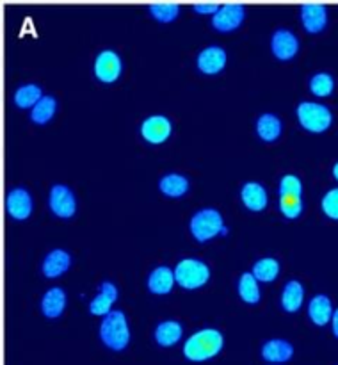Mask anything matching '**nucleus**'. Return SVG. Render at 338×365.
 I'll return each mask as SVG.
<instances>
[{"instance_id": "obj_23", "label": "nucleus", "mask_w": 338, "mask_h": 365, "mask_svg": "<svg viewBox=\"0 0 338 365\" xmlns=\"http://www.w3.org/2000/svg\"><path fill=\"white\" fill-rule=\"evenodd\" d=\"M302 299H305V287L301 285V282L290 280L285 284L283 291H281L280 303L283 307V310L294 314L301 309Z\"/></svg>"}, {"instance_id": "obj_26", "label": "nucleus", "mask_w": 338, "mask_h": 365, "mask_svg": "<svg viewBox=\"0 0 338 365\" xmlns=\"http://www.w3.org/2000/svg\"><path fill=\"white\" fill-rule=\"evenodd\" d=\"M43 96L45 95L38 84H23L14 91V103L20 109H32Z\"/></svg>"}, {"instance_id": "obj_8", "label": "nucleus", "mask_w": 338, "mask_h": 365, "mask_svg": "<svg viewBox=\"0 0 338 365\" xmlns=\"http://www.w3.org/2000/svg\"><path fill=\"white\" fill-rule=\"evenodd\" d=\"M123 70V63L121 57L117 56L114 50H102L95 59V77L98 81L110 84V82L117 81Z\"/></svg>"}, {"instance_id": "obj_5", "label": "nucleus", "mask_w": 338, "mask_h": 365, "mask_svg": "<svg viewBox=\"0 0 338 365\" xmlns=\"http://www.w3.org/2000/svg\"><path fill=\"white\" fill-rule=\"evenodd\" d=\"M173 271L176 284L189 291L203 287L210 278V267L198 259H181Z\"/></svg>"}, {"instance_id": "obj_28", "label": "nucleus", "mask_w": 338, "mask_h": 365, "mask_svg": "<svg viewBox=\"0 0 338 365\" xmlns=\"http://www.w3.org/2000/svg\"><path fill=\"white\" fill-rule=\"evenodd\" d=\"M251 273L258 282H273L280 274V262L273 257H263L253 264Z\"/></svg>"}, {"instance_id": "obj_27", "label": "nucleus", "mask_w": 338, "mask_h": 365, "mask_svg": "<svg viewBox=\"0 0 338 365\" xmlns=\"http://www.w3.org/2000/svg\"><path fill=\"white\" fill-rule=\"evenodd\" d=\"M57 110V100L52 95H45L31 109V120L38 125L48 123Z\"/></svg>"}, {"instance_id": "obj_2", "label": "nucleus", "mask_w": 338, "mask_h": 365, "mask_svg": "<svg viewBox=\"0 0 338 365\" xmlns=\"http://www.w3.org/2000/svg\"><path fill=\"white\" fill-rule=\"evenodd\" d=\"M100 339L112 351H123L130 342V328L121 310H112L100 323Z\"/></svg>"}, {"instance_id": "obj_34", "label": "nucleus", "mask_w": 338, "mask_h": 365, "mask_svg": "<svg viewBox=\"0 0 338 365\" xmlns=\"http://www.w3.org/2000/svg\"><path fill=\"white\" fill-rule=\"evenodd\" d=\"M219 4L216 2H196L194 6H192V9L196 11L198 14H216L217 11H219Z\"/></svg>"}, {"instance_id": "obj_12", "label": "nucleus", "mask_w": 338, "mask_h": 365, "mask_svg": "<svg viewBox=\"0 0 338 365\" xmlns=\"http://www.w3.org/2000/svg\"><path fill=\"white\" fill-rule=\"evenodd\" d=\"M301 21L305 31L310 34H317V32L324 31L327 25V9L326 6L317 2L302 4L301 6Z\"/></svg>"}, {"instance_id": "obj_25", "label": "nucleus", "mask_w": 338, "mask_h": 365, "mask_svg": "<svg viewBox=\"0 0 338 365\" xmlns=\"http://www.w3.org/2000/svg\"><path fill=\"white\" fill-rule=\"evenodd\" d=\"M237 291H238V296H241L245 303H249V305H256V303L260 302L258 280L253 277L251 271L241 274V278H238Z\"/></svg>"}, {"instance_id": "obj_37", "label": "nucleus", "mask_w": 338, "mask_h": 365, "mask_svg": "<svg viewBox=\"0 0 338 365\" xmlns=\"http://www.w3.org/2000/svg\"><path fill=\"white\" fill-rule=\"evenodd\" d=\"M270 365H273V364H270Z\"/></svg>"}, {"instance_id": "obj_15", "label": "nucleus", "mask_w": 338, "mask_h": 365, "mask_svg": "<svg viewBox=\"0 0 338 365\" xmlns=\"http://www.w3.org/2000/svg\"><path fill=\"white\" fill-rule=\"evenodd\" d=\"M292 355H294V346L285 339H270L262 346V359L273 365L288 362Z\"/></svg>"}, {"instance_id": "obj_21", "label": "nucleus", "mask_w": 338, "mask_h": 365, "mask_svg": "<svg viewBox=\"0 0 338 365\" xmlns=\"http://www.w3.org/2000/svg\"><path fill=\"white\" fill-rule=\"evenodd\" d=\"M181 335H184V327H181V323L173 319L162 321L155 328V341L162 348H171L176 342H180Z\"/></svg>"}, {"instance_id": "obj_24", "label": "nucleus", "mask_w": 338, "mask_h": 365, "mask_svg": "<svg viewBox=\"0 0 338 365\" xmlns=\"http://www.w3.org/2000/svg\"><path fill=\"white\" fill-rule=\"evenodd\" d=\"M159 189L169 198H180L189 191V180L180 173H167L160 178Z\"/></svg>"}, {"instance_id": "obj_1", "label": "nucleus", "mask_w": 338, "mask_h": 365, "mask_svg": "<svg viewBox=\"0 0 338 365\" xmlns=\"http://www.w3.org/2000/svg\"><path fill=\"white\" fill-rule=\"evenodd\" d=\"M224 348V335L217 328H201L185 341L184 356L189 362H206Z\"/></svg>"}, {"instance_id": "obj_32", "label": "nucleus", "mask_w": 338, "mask_h": 365, "mask_svg": "<svg viewBox=\"0 0 338 365\" xmlns=\"http://www.w3.org/2000/svg\"><path fill=\"white\" fill-rule=\"evenodd\" d=\"M280 196L292 195V196H301L302 192V184L295 175H285L280 180Z\"/></svg>"}, {"instance_id": "obj_4", "label": "nucleus", "mask_w": 338, "mask_h": 365, "mask_svg": "<svg viewBox=\"0 0 338 365\" xmlns=\"http://www.w3.org/2000/svg\"><path fill=\"white\" fill-rule=\"evenodd\" d=\"M191 234L196 241L206 242L216 237L217 234L224 232V221L219 210L216 209H201L191 217Z\"/></svg>"}, {"instance_id": "obj_11", "label": "nucleus", "mask_w": 338, "mask_h": 365, "mask_svg": "<svg viewBox=\"0 0 338 365\" xmlns=\"http://www.w3.org/2000/svg\"><path fill=\"white\" fill-rule=\"evenodd\" d=\"M6 210L13 220L23 221L32 212V196L25 187H14L6 196Z\"/></svg>"}, {"instance_id": "obj_33", "label": "nucleus", "mask_w": 338, "mask_h": 365, "mask_svg": "<svg viewBox=\"0 0 338 365\" xmlns=\"http://www.w3.org/2000/svg\"><path fill=\"white\" fill-rule=\"evenodd\" d=\"M320 205H322L324 214H326L327 217L338 221V187L329 189V191L322 196Z\"/></svg>"}, {"instance_id": "obj_7", "label": "nucleus", "mask_w": 338, "mask_h": 365, "mask_svg": "<svg viewBox=\"0 0 338 365\" xmlns=\"http://www.w3.org/2000/svg\"><path fill=\"white\" fill-rule=\"evenodd\" d=\"M245 18V9L242 4L237 2H228L219 7L216 14L212 16L213 29L219 32H231L242 25Z\"/></svg>"}, {"instance_id": "obj_14", "label": "nucleus", "mask_w": 338, "mask_h": 365, "mask_svg": "<svg viewBox=\"0 0 338 365\" xmlns=\"http://www.w3.org/2000/svg\"><path fill=\"white\" fill-rule=\"evenodd\" d=\"M117 299V289L112 282H103L100 285V292L89 303V312L93 316H103L112 312V305Z\"/></svg>"}, {"instance_id": "obj_29", "label": "nucleus", "mask_w": 338, "mask_h": 365, "mask_svg": "<svg viewBox=\"0 0 338 365\" xmlns=\"http://www.w3.org/2000/svg\"><path fill=\"white\" fill-rule=\"evenodd\" d=\"M149 14L160 24H169L174 21L180 14V6L176 2H155L149 6Z\"/></svg>"}, {"instance_id": "obj_31", "label": "nucleus", "mask_w": 338, "mask_h": 365, "mask_svg": "<svg viewBox=\"0 0 338 365\" xmlns=\"http://www.w3.org/2000/svg\"><path fill=\"white\" fill-rule=\"evenodd\" d=\"M280 210L287 220H295L302 212V200L301 196L285 195L280 196Z\"/></svg>"}, {"instance_id": "obj_18", "label": "nucleus", "mask_w": 338, "mask_h": 365, "mask_svg": "<svg viewBox=\"0 0 338 365\" xmlns=\"http://www.w3.org/2000/svg\"><path fill=\"white\" fill-rule=\"evenodd\" d=\"M333 305L331 299L326 294H317L310 299L308 305V317L317 327H326L333 319Z\"/></svg>"}, {"instance_id": "obj_10", "label": "nucleus", "mask_w": 338, "mask_h": 365, "mask_svg": "<svg viewBox=\"0 0 338 365\" xmlns=\"http://www.w3.org/2000/svg\"><path fill=\"white\" fill-rule=\"evenodd\" d=\"M171 132H173V125H171L169 118L164 114L148 116L141 125V135L152 145H160V143L167 141Z\"/></svg>"}, {"instance_id": "obj_16", "label": "nucleus", "mask_w": 338, "mask_h": 365, "mask_svg": "<svg viewBox=\"0 0 338 365\" xmlns=\"http://www.w3.org/2000/svg\"><path fill=\"white\" fill-rule=\"evenodd\" d=\"M71 266V255L66 250L56 248L46 253L41 264V271L46 278H57L66 273Z\"/></svg>"}, {"instance_id": "obj_17", "label": "nucleus", "mask_w": 338, "mask_h": 365, "mask_svg": "<svg viewBox=\"0 0 338 365\" xmlns=\"http://www.w3.org/2000/svg\"><path fill=\"white\" fill-rule=\"evenodd\" d=\"M241 200L245 205V209L253 210V212H260L269 203L265 187L258 184V182H245L241 189Z\"/></svg>"}, {"instance_id": "obj_36", "label": "nucleus", "mask_w": 338, "mask_h": 365, "mask_svg": "<svg viewBox=\"0 0 338 365\" xmlns=\"http://www.w3.org/2000/svg\"><path fill=\"white\" fill-rule=\"evenodd\" d=\"M333 177L337 178V182H338V163H334V166H333Z\"/></svg>"}, {"instance_id": "obj_9", "label": "nucleus", "mask_w": 338, "mask_h": 365, "mask_svg": "<svg viewBox=\"0 0 338 365\" xmlns=\"http://www.w3.org/2000/svg\"><path fill=\"white\" fill-rule=\"evenodd\" d=\"M270 50H273L276 59L290 61L299 52L297 36L285 27L276 29L273 32V38H270Z\"/></svg>"}, {"instance_id": "obj_13", "label": "nucleus", "mask_w": 338, "mask_h": 365, "mask_svg": "<svg viewBox=\"0 0 338 365\" xmlns=\"http://www.w3.org/2000/svg\"><path fill=\"white\" fill-rule=\"evenodd\" d=\"M199 71L206 75H216L226 66V50L221 48V46L212 45L203 48L198 53V59H196Z\"/></svg>"}, {"instance_id": "obj_30", "label": "nucleus", "mask_w": 338, "mask_h": 365, "mask_svg": "<svg viewBox=\"0 0 338 365\" xmlns=\"http://www.w3.org/2000/svg\"><path fill=\"white\" fill-rule=\"evenodd\" d=\"M333 77H331L329 73H326V71H319V73H315L310 78V91L315 96H320V98L331 95V93H333Z\"/></svg>"}, {"instance_id": "obj_20", "label": "nucleus", "mask_w": 338, "mask_h": 365, "mask_svg": "<svg viewBox=\"0 0 338 365\" xmlns=\"http://www.w3.org/2000/svg\"><path fill=\"white\" fill-rule=\"evenodd\" d=\"M66 309V292L60 287H52L43 294L41 312L50 319H57Z\"/></svg>"}, {"instance_id": "obj_6", "label": "nucleus", "mask_w": 338, "mask_h": 365, "mask_svg": "<svg viewBox=\"0 0 338 365\" xmlns=\"http://www.w3.org/2000/svg\"><path fill=\"white\" fill-rule=\"evenodd\" d=\"M48 205L50 210H52L56 216L68 220V217L73 216L75 210H77V200H75L73 191H71L68 185L56 184L50 189Z\"/></svg>"}, {"instance_id": "obj_22", "label": "nucleus", "mask_w": 338, "mask_h": 365, "mask_svg": "<svg viewBox=\"0 0 338 365\" xmlns=\"http://www.w3.org/2000/svg\"><path fill=\"white\" fill-rule=\"evenodd\" d=\"M281 130H283V123H281V120L276 114L263 113L256 120V134L265 143L276 141L281 135Z\"/></svg>"}, {"instance_id": "obj_35", "label": "nucleus", "mask_w": 338, "mask_h": 365, "mask_svg": "<svg viewBox=\"0 0 338 365\" xmlns=\"http://www.w3.org/2000/svg\"><path fill=\"white\" fill-rule=\"evenodd\" d=\"M331 327H333V335L338 339V309L333 312V319H331Z\"/></svg>"}, {"instance_id": "obj_19", "label": "nucleus", "mask_w": 338, "mask_h": 365, "mask_svg": "<svg viewBox=\"0 0 338 365\" xmlns=\"http://www.w3.org/2000/svg\"><path fill=\"white\" fill-rule=\"evenodd\" d=\"M174 282H176V278H174V271L169 269L167 266H159L149 273L148 289L149 292H153V294L162 296V294H167V292H171Z\"/></svg>"}, {"instance_id": "obj_3", "label": "nucleus", "mask_w": 338, "mask_h": 365, "mask_svg": "<svg viewBox=\"0 0 338 365\" xmlns=\"http://www.w3.org/2000/svg\"><path fill=\"white\" fill-rule=\"evenodd\" d=\"M297 120L302 128L313 134H320L329 128L331 121H333V114H331L329 107L319 102H301L295 109Z\"/></svg>"}]
</instances>
